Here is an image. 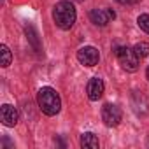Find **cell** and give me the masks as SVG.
Listing matches in <instances>:
<instances>
[{
    "instance_id": "6da1fadb",
    "label": "cell",
    "mask_w": 149,
    "mask_h": 149,
    "mask_svg": "<svg viewBox=\"0 0 149 149\" xmlns=\"http://www.w3.org/2000/svg\"><path fill=\"white\" fill-rule=\"evenodd\" d=\"M76 18H77V13L70 0H60L53 9V19L56 26L61 30H70L76 23Z\"/></svg>"
},
{
    "instance_id": "7a4b0ae2",
    "label": "cell",
    "mask_w": 149,
    "mask_h": 149,
    "mask_svg": "<svg viewBox=\"0 0 149 149\" xmlns=\"http://www.w3.org/2000/svg\"><path fill=\"white\" fill-rule=\"evenodd\" d=\"M37 104H39L40 111L46 116H56L60 112V109H61L60 95L51 86H44V88L39 90V93H37Z\"/></svg>"
},
{
    "instance_id": "3957f363",
    "label": "cell",
    "mask_w": 149,
    "mask_h": 149,
    "mask_svg": "<svg viewBox=\"0 0 149 149\" xmlns=\"http://www.w3.org/2000/svg\"><path fill=\"white\" fill-rule=\"evenodd\" d=\"M114 53H116V56H118L121 67H123L126 72H137V70H139L140 58L137 56L135 49H132V47H128V46H118Z\"/></svg>"
},
{
    "instance_id": "277c9868",
    "label": "cell",
    "mask_w": 149,
    "mask_h": 149,
    "mask_svg": "<svg viewBox=\"0 0 149 149\" xmlns=\"http://www.w3.org/2000/svg\"><path fill=\"white\" fill-rule=\"evenodd\" d=\"M121 118H123V114H121V109H119L118 105H114V104H105V105L102 107V119H104L105 126H109V128L118 126V125L121 123Z\"/></svg>"
},
{
    "instance_id": "5b68a950",
    "label": "cell",
    "mask_w": 149,
    "mask_h": 149,
    "mask_svg": "<svg viewBox=\"0 0 149 149\" xmlns=\"http://www.w3.org/2000/svg\"><path fill=\"white\" fill-rule=\"evenodd\" d=\"M77 60L81 65L84 67H95L100 60V54H98V49L93 47V46H84L77 51Z\"/></svg>"
},
{
    "instance_id": "8992f818",
    "label": "cell",
    "mask_w": 149,
    "mask_h": 149,
    "mask_svg": "<svg viewBox=\"0 0 149 149\" xmlns=\"http://www.w3.org/2000/svg\"><path fill=\"white\" fill-rule=\"evenodd\" d=\"M114 18H116V14L112 9H91V13H90V19L97 26H105Z\"/></svg>"
},
{
    "instance_id": "52a82bcc",
    "label": "cell",
    "mask_w": 149,
    "mask_h": 149,
    "mask_svg": "<svg viewBox=\"0 0 149 149\" xmlns=\"http://www.w3.org/2000/svg\"><path fill=\"white\" fill-rule=\"evenodd\" d=\"M104 90H105V84L100 77H91L86 84V93H88V98L97 102L98 98H102L104 95Z\"/></svg>"
},
{
    "instance_id": "ba28073f",
    "label": "cell",
    "mask_w": 149,
    "mask_h": 149,
    "mask_svg": "<svg viewBox=\"0 0 149 149\" xmlns=\"http://www.w3.org/2000/svg\"><path fill=\"white\" fill-rule=\"evenodd\" d=\"M0 119H2V123L6 126H16V123L19 119V114H18V111L13 105L4 104L2 107H0Z\"/></svg>"
},
{
    "instance_id": "9c48e42d",
    "label": "cell",
    "mask_w": 149,
    "mask_h": 149,
    "mask_svg": "<svg viewBox=\"0 0 149 149\" xmlns=\"http://www.w3.org/2000/svg\"><path fill=\"white\" fill-rule=\"evenodd\" d=\"M100 142H98V137L91 132H86L81 135V147L84 149H98Z\"/></svg>"
},
{
    "instance_id": "30bf717a",
    "label": "cell",
    "mask_w": 149,
    "mask_h": 149,
    "mask_svg": "<svg viewBox=\"0 0 149 149\" xmlns=\"http://www.w3.org/2000/svg\"><path fill=\"white\" fill-rule=\"evenodd\" d=\"M0 54H2V61H0V65H2L4 68L9 67V65H11V60H13V54H11V49H9L6 44L0 46Z\"/></svg>"
},
{
    "instance_id": "8fae6325",
    "label": "cell",
    "mask_w": 149,
    "mask_h": 149,
    "mask_svg": "<svg viewBox=\"0 0 149 149\" xmlns=\"http://www.w3.org/2000/svg\"><path fill=\"white\" fill-rule=\"evenodd\" d=\"M135 53H137V56L139 58H146V56H149V44H146V42H139V44H135Z\"/></svg>"
},
{
    "instance_id": "7c38bea8",
    "label": "cell",
    "mask_w": 149,
    "mask_h": 149,
    "mask_svg": "<svg viewBox=\"0 0 149 149\" xmlns=\"http://www.w3.org/2000/svg\"><path fill=\"white\" fill-rule=\"evenodd\" d=\"M137 23H139V26H140L146 33H149V14H140V16L137 18Z\"/></svg>"
},
{
    "instance_id": "4fadbf2b",
    "label": "cell",
    "mask_w": 149,
    "mask_h": 149,
    "mask_svg": "<svg viewBox=\"0 0 149 149\" xmlns=\"http://www.w3.org/2000/svg\"><path fill=\"white\" fill-rule=\"evenodd\" d=\"M116 2H119V4H123V6H133V4L139 2V0H116Z\"/></svg>"
},
{
    "instance_id": "5bb4252c",
    "label": "cell",
    "mask_w": 149,
    "mask_h": 149,
    "mask_svg": "<svg viewBox=\"0 0 149 149\" xmlns=\"http://www.w3.org/2000/svg\"><path fill=\"white\" fill-rule=\"evenodd\" d=\"M146 77H147V81H149V65H147V68H146Z\"/></svg>"
}]
</instances>
